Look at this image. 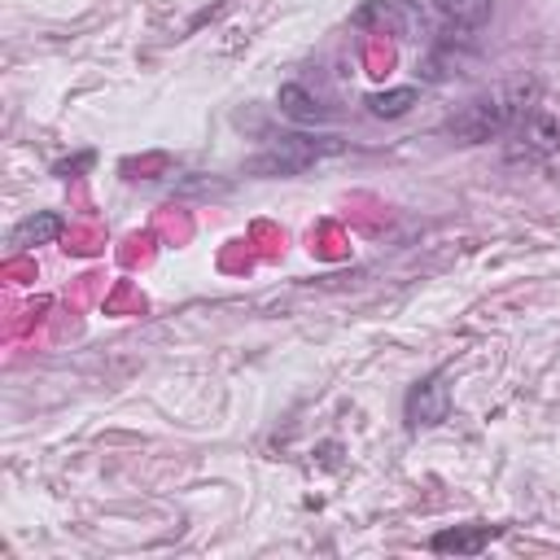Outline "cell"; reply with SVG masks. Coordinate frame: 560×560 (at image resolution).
Listing matches in <instances>:
<instances>
[{"instance_id":"6da1fadb","label":"cell","mask_w":560,"mask_h":560,"mask_svg":"<svg viewBox=\"0 0 560 560\" xmlns=\"http://www.w3.org/2000/svg\"><path fill=\"white\" fill-rule=\"evenodd\" d=\"M529 105H534V83H508V88H490V92L468 96L442 127L459 144H486V140L512 136L516 122L529 114Z\"/></svg>"},{"instance_id":"7a4b0ae2","label":"cell","mask_w":560,"mask_h":560,"mask_svg":"<svg viewBox=\"0 0 560 560\" xmlns=\"http://www.w3.org/2000/svg\"><path fill=\"white\" fill-rule=\"evenodd\" d=\"M332 153H341V140L289 131V136H276V140L249 162V171H254V175H298V171H306L311 162L332 158Z\"/></svg>"},{"instance_id":"3957f363","label":"cell","mask_w":560,"mask_h":560,"mask_svg":"<svg viewBox=\"0 0 560 560\" xmlns=\"http://www.w3.org/2000/svg\"><path fill=\"white\" fill-rule=\"evenodd\" d=\"M560 149V109L551 101H534L529 114L516 122L512 131V144H508V158H525V162H538L547 153Z\"/></svg>"},{"instance_id":"277c9868","label":"cell","mask_w":560,"mask_h":560,"mask_svg":"<svg viewBox=\"0 0 560 560\" xmlns=\"http://www.w3.org/2000/svg\"><path fill=\"white\" fill-rule=\"evenodd\" d=\"M354 26L363 31H381V35H394V39H424V13L416 0H363L350 18Z\"/></svg>"},{"instance_id":"5b68a950","label":"cell","mask_w":560,"mask_h":560,"mask_svg":"<svg viewBox=\"0 0 560 560\" xmlns=\"http://www.w3.org/2000/svg\"><path fill=\"white\" fill-rule=\"evenodd\" d=\"M402 416L411 429H433L451 416V385H446V372H429L420 376L407 398H402Z\"/></svg>"},{"instance_id":"8992f818","label":"cell","mask_w":560,"mask_h":560,"mask_svg":"<svg viewBox=\"0 0 560 560\" xmlns=\"http://www.w3.org/2000/svg\"><path fill=\"white\" fill-rule=\"evenodd\" d=\"M499 534H503V525H446L429 538V551H438V556H481Z\"/></svg>"},{"instance_id":"52a82bcc","label":"cell","mask_w":560,"mask_h":560,"mask_svg":"<svg viewBox=\"0 0 560 560\" xmlns=\"http://www.w3.org/2000/svg\"><path fill=\"white\" fill-rule=\"evenodd\" d=\"M276 105H280L284 118H293V122H302V127H315V122H328V118H332V109H328L319 96H311L302 83H284V88L276 92Z\"/></svg>"},{"instance_id":"ba28073f","label":"cell","mask_w":560,"mask_h":560,"mask_svg":"<svg viewBox=\"0 0 560 560\" xmlns=\"http://www.w3.org/2000/svg\"><path fill=\"white\" fill-rule=\"evenodd\" d=\"M61 214H52V210H39V214H31V219H22L13 232H9V245L13 249H35V245H48V241H57L61 236Z\"/></svg>"},{"instance_id":"9c48e42d","label":"cell","mask_w":560,"mask_h":560,"mask_svg":"<svg viewBox=\"0 0 560 560\" xmlns=\"http://www.w3.org/2000/svg\"><path fill=\"white\" fill-rule=\"evenodd\" d=\"M451 31H481L494 13V0H433Z\"/></svg>"},{"instance_id":"30bf717a","label":"cell","mask_w":560,"mask_h":560,"mask_svg":"<svg viewBox=\"0 0 560 560\" xmlns=\"http://www.w3.org/2000/svg\"><path fill=\"white\" fill-rule=\"evenodd\" d=\"M416 101H420V88H411V83H407V88L372 92L363 105H368V114H372V118H402V114H407Z\"/></svg>"},{"instance_id":"8fae6325","label":"cell","mask_w":560,"mask_h":560,"mask_svg":"<svg viewBox=\"0 0 560 560\" xmlns=\"http://www.w3.org/2000/svg\"><path fill=\"white\" fill-rule=\"evenodd\" d=\"M88 162H92V153H79V158H74V162H61V166H57V175H61V179H66V175H70V171H79V166H88Z\"/></svg>"}]
</instances>
